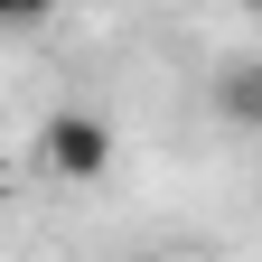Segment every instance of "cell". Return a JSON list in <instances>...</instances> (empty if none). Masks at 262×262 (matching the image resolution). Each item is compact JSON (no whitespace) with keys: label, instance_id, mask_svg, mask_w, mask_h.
Wrapping results in <instances>:
<instances>
[{"label":"cell","instance_id":"obj_1","mask_svg":"<svg viewBox=\"0 0 262 262\" xmlns=\"http://www.w3.org/2000/svg\"><path fill=\"white\" fill-rule=\"evenodd\" d=\"M38 169L66 178V187H94V178L113 169V122H103V113H56V122L38 131Z\"/></svg>","mask_w":262,"mask_h":262},{"label":"cell","instance_id":"obj_2","mask_svg":"<svg viewBox=\"0 0 262 262\" xmlns=\"http://www.w3.org/2000/svg\"><path fill=\"white\" fill-rule=\"evenodd\" d=\"M215 122H234V131H262V56H234V66H215Z\"/></svg>","mask_w":262,"mask_h":262},{"label":"cell","instance_id":"obj_3","mask_svg":"<svg viewBox=\"0 0 262 262\" xmlns=\"http://www.w3.org/2000/svg\"><path fill=\"white\" fill-rule=\"evenodd\" d=\"M47 10H56V0H0V19H10V28H38Z\"/></svg>","mask_w":262,"mask_h":262},{"label":"cell","instance_id":"obj_4","mask_svg":"<svg viewBox=\"0 0 262 262\" xmlns=\"http://www.w3.org/2000/svg\"><path fill=\"white\" fill-rule=\"evenodd\" d=\"M244 10H262V0H244Z\"/></svg>","mask_w":262,"mask_h":262}]
</instances>
